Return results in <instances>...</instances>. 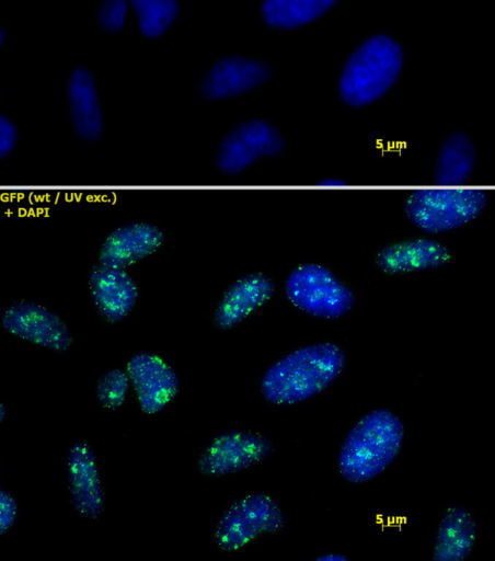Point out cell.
I'll return each instance as SVG.
<instances>
[{"instance_id":"f1b7e54d","label":"cell","mask_w":495,"mask_h":561,"mask_svg":"<svg viewBox=\"0 0 495 561\" xmlns=\"http://www.w3.org/2000/svg\"><path fill=\"white\" fill-rule=\"evenodd\" d=\"M4 33L1 31V44L3 43Z\"/></svg>"},{"instance_id":"5b68a950","label":"cell","mask_w":495,"mask_h":561,"mask_svg":"<svg viewBox=\"0 0 495 561\" xmlns=\"http://www.w3.org/2000/svg\"><path fill=\"white\" fill-rule=\"evenodd\" d=\"M286 295L298 309L323 319H336L354 306L353 291L326 267L304 264L287 278Z\"/></svg>"},{"instance_id":"603a6c76","label":"cell","mask_w":495,"mask_h":561,"mask_svg":"<svg viewBox=\"0 0 495 561\" xmlns=\"http://www.w3.org/2000/svg\"><path fill=\"white\" fill-rule=\"evenodd\" d=\"M126 10L125 0H104L97 11V21L104 30L116 32L123 25Z\"/></svg>"},{"instance_id":"44dd1931","label":"cell","mask_w":495,"mask_h":561,"mask_svg":"<svg viewBox=\"0 0 495 561\" xmlns=\"http://www.w3.org/2000/svg\"><path fill=\"white\" fill-rule=\"evenodd\" d=\"M140 23L141 32L148 37L160 35L177 13L176 0H130Z\"/></svg>"},{"instance_id":"3957f363","label":"cell","mask_w":495,"mask_h":561,"mask_svg":"<svg viewBox=\"0 0 495 561\" xmlns=\"http://www.w3.org/2000/svg\"><path fill=\"white\" fill-rule=\"evenodd\" d=\"M402 65V49L390 37L377 35L349 58L339 81L342 100L362 106L379 99L395 81Z\"/></svg>"},{"instance_id":"ba28073f","label":"cell","mask_w":495,"mask_h":561,"mask_svg":"<svg viewBox=\"0 0 495 561\" xmlns=\"http://www.w3.org/2000/svg\"><path fill=\"white\" fill-rule=\"evenodd\" d=\"M284 149L279 131L269 123L253 119L240 124L221 141L216 154L218 169L237 174L263 157H274Z\"/></svg>"},{"instance_id":"6da1fadb","label":"cell","mask_w":495,"mask_h":561,"mask_svg":"<svg viewBox=\"0 0 495 561\" xmlns=\"http://www.w3.org/2000/svg\"><path fill=\"white\" fill-rule=\"evenodd\" d=\"M342 347L324 342L301 347L273 364L264 374L261 390L275 404H296L326 389L344 370Z\"/></svg>"},{"instance_id":"9a60e30c","label":"cell","mask_w":495,"mask_h":561,"mask_svg":"<svg viewBox=\"0 0 495 561\" xmlns=\"http://www.w3.org/2000/svg\"><path fill=\"white\" fill-rule=\"evenodd\" d=\"M274 293L273 282L262 274H250L233 283L218 305L214 322L228 330L266 302Z\"/></svg>"},{"instance_id":"d4e9b609","label":"cell","mask_w":495,"mask_h":561,"mask_svg":"<svg viewBox=\"0 0 495 561\" xmlns=\"http://www.w3.org/2000/svg\"><path fill=\"white\" fill-rule=\"evenodd\" d=\"M16 128L7 117H0V158L7 157L15 146Z\"/></svg>"},{"instance_id":"4316f807","label":"cell","mask_w":495,"mask_h":561,"mask_svg":"<svg viewBox=\"0 0 495 561\" xmlns=\"http://www.w3.org/2000/svg\"><path fill=\"white\" fill-rule=\"evenodd\" d=\"M319 184L322 186L338 187L345 185L346 183L341 179H325L322 180Z\"/></svg>"},{"instance_id":"ffe728a7","label":"cell","mask_w":495,"mask_h":561,"mask_svg":"<svg viewBox=\"0 0 495 561\" xmlns=\"http://www.w3.org/2000/svg\"><path fill=\"white\" fill-rule=\"evenodd\" d=\"M336 0H265L263 16L276 27H296L323 14Z\"/></svg>"},{"instance_id":"277c9868","label":"cell","mask_w":495,"mask_h":561,"mask_svg":"<svg viewBox=\"0 0 495 561\" xmlns=\"http://www.w3.org/2000/svg\"><path fill=\"white\" fill-rule=\"evenodd\" d=\"M487 197L479 188H422L405 202L407 218L427 232H442L474 219L485 207Z\"/></svg>"},{"instance_id":"7a4b0ae2","label":"cell","mask_w":495,"mask_h":561,"mask_svg":"<svg viewBox=\"0 0 495 561\" xmlns=\"http://www.w3.org/2000/svg\"><path fill=\"white\" fill-rule=\"evenodd\" d=\"M404 426L392 412L379 409L365 415L347 434L338 455L342 477L352 483L380 474L398 456Z\"/></svg>"},{"instance_id":"484cf974","label":"cell","mask_w":495,"mask_h":561,"mask_svg":"<svg viewBox=\"0 0 495 561\" xmlns=\"http://www.w3.org/2000/svg\"><path fill=\"white\" fill-rule=\"evenodd\" d=\"M316 561H347V557L342 554V553H337V552H329V553H323L321 556H319L316 559Z\"/></svg>"},{"instance_id":"9c48e42d","label":"cell","mask_w":495,"mask_h":561,"mask_svg":"<svg viewBox=\"0 0 495 561\" xmlns=\"http://www.w3.org/2000/svg\"><path fill=\"white\" fill-rule=\"evenodd\" d=\"M1 324L10 333L55 352H65L72 344V335L62 320L35 302L10 305L2 313Z\"/></svg>"},{"instance_id":"2e32d148","label":"cell","mask_w":495,"mask_h":561,"mask_svg":"<svg viewBox=\"0 0 495 561\" xmlns=\"http://www.w3.org/2000/svg\"><path fill=\"white\" fill-rule=\"evenodd\" d=\"M450 257L446 247L431 239H415L389 245L380 251L378 265L388 273L434 268Z\"/></svg>"},{"instance_id":"d6986e66","label":"cell","mask_w":495,"mask_h":561,"mask_svg":"<svg viewBox=\"0 0 495 561\" xmlns=\"http://www.w3.org/2000/svg\"><path fill=\"white\" fill-rule=\"evenodd\" d=\"M475 150L471 139L462 133L450 134L439 150L435 183L440 186H459L471 176Z\"/></svg>"},{"instance_id":"7402d4cb","label":"cell","mask_w":495,"mask_h":561,"mask_svg":"<svg viewBox=\"0 0 495 561\" xmlns=\"http://www.w3.org/2000/svg\"><path fill=\"white\" fill-rule=\"evenodd\" d=\"M129 385V376L124 370L113 368L102 375L96 385V398L101 405L116 409L124 402Z\"/></svg>"},{"instance_id":"ac0fdd59","label":"cell","mask_w":495,"mask_h":561,"mask_svg":"<svg viewBox=\"0 0 495 561\" xmlns=\"http://www.w3.org/2000/svg\"><path fill=\"white\" fill-rule=\"evenodd\" d=\"M71 123L76 134L87 141L100 139L103 122L91 76L82 68L73 71L69 80Z\"/></svg>"},{"instance_id":"cb8c5ba5","label":"cell","mask_w":495,"mask_h":561,"mask_svg":"<svg viewBox=\"0 0 495 561\" xmlns=\"http://www.w3.org/2000/svg\"><path fill=\"white\" fill-rule=\"evenodd\" d=\"M16 502L4 490L0 491V534H5L16 517Z\"/></svg>"},{"instance_id":"e0dca14e","label":"cell","mask_w":495,"mask_h":561,"mask_svg":"<svg viewBox=\"0 0 495 561\" xmlns=\"http://www.w3.org/2000/svg\"><path fill=\"white\" fill-rule=\"evenodd\" d=\"M476 536L472 514L462 506L449 507L442 516L435 538V561H462L471 553Z\"/></svg>"},{"instance_id":"8992f818","label":"cell","mask_w":495,"mask_h":561,"mask_svg":"<svg viewBox=\"0 0 495 561\" xmlns=\"http://www.w3.org/2000/svg\"><path fill=\"white\" fill-rule=\"evenodd\" d=\"M286 523L280 506L268 495L256 493L237 500L220 517L215 540L226 551L245 546L263 533L280 531Z\"/></svg>"},{"instance_id":"52a82bcc","label":"cell","mask_w":495,"mask_h":561,"mask_svg":"<svg viewBox=\"0 0 495 561\" xmlns=\"http://www.w3.org/2000/svg\"><path fill=\"white\" fill-rule=\"evenodd\" d=\"M274 451L273 442L250 431H227L216 436L198 460L205 476H223L250 468Z\"/></svg>"},{"instance_id":"8fae6325","label":"cell","mask_w":495,"mask_h":561,"mask_svg":"<svg viewBox=\"0 0 495 561\" xmlns=\"http://www.w3.org/2000/svg\"><path fill=\"white\" fill-rule=\"evenodd\" d=\"M68 485L71 503L82 515L96 518L103 510L104 494L91 447L76 442L68 454Z\"/></svg>"},{"instance_id":"30bf717a","label":"cell","mask_w":495,"mask_h":561,"mask_svg":"<svg viewBox=\"0 0 495 561\" xmlns=\"http://www.w3.org/2000/svg\"><path fill=\"white\" fill-rule=\"evenodd\" d=\"M141 410L148 414L160 412L177 393L180 379L175 370L161 357L137 353L127 364Z\"/></svg>"},{"instance_id":"7c38bea8","label":"cell","mask_w":495,"mask_h":561,"mask_svg":"<svg viewBox=\"0 0 495 561\" xmlns=\"http://www.w3.org/2000/svg\"><path fill=\"white\" fill-rule=\"evenodd\" d=\"M89 286L97 311L108 322H118L134 308L137 287L124 268L95 266Z\"/></svg>"},{"instance_id":"4fadbf2b","label":"cell","mask_w":495,"mask_h":561,"mask_svg":"<svg viewBox=\"0 0 495 561\" xmlns=\"http://www.w3.org/2000/svg\"><path fill=\"white\" fill-rule=\"evenodd\" d=\"M163 242L162 231L150 224L133 222L113 231L100 251L104 266L125 268L153 253Z\"/></svg>"},{"instance_id":"5bb4252c","label":"cell","mask_w":495,"mask_h":561,"mask_svg":"<svg viewBox=\"0 0 495 561\" xmlns=\"http://www.w3.org/2000/svg\"><path fill=\"white\" fill-rule=\"evenodd\" d=\"M269 67L242 57L220 60L209 71L202 84V93L208 99H223L244 93L266 81Z\"/></svg>"},{"instance_id":"83f0119b","label":"cell","mask_w":495,"mask_h":561,"mask_svg":"<svg viewBox=\"0 0 495 561\" xmlns=\"http://www.w3.org/2000/svg\"><path fill=\"white\" fill-rule=\"evenodd\" d=\"M0 411H1L0 420H1V422H2V420L4 419V414H5V409H4V405H3V404H1V405H0Z\"/></svg>"}]
</instances>
